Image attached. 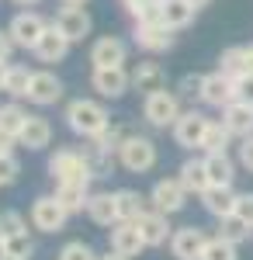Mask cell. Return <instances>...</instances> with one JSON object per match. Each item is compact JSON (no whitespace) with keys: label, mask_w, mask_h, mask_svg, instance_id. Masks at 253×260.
I'll use <instances>...</instances> for the list:
<instances>
[{"label":"cell","mask_w":253,"mask_h":260,"mask_svg":"<svg viewBox=\"0 0 253 260\" xmlns=\"http://www.w3.org/2000/svg\"><path fill=\"white\" fill-rule=\"evenodd\" d=\"M191 4H195V7H205V4H208V0H191Z\"/></svg>","instance_id":"obj_51"},{"label":"cell","mask_w":253,"mask_h":260,"mask_svg":"<svg viewBox=\"0 0 253 260\" xmlns=\"http://www.w3.org/2000/svg\"><path fill=\"white\" fill-rule=\"evenodd\" d=\"M56 24L70 42H83L87 35H90V14H87L83 7H70V4H66V7L56 14Z\"/></svg>","instance_id":"obj_19"},{"label":"cell","mask_w":253,"mask_h":260,"mask_svg":"<svg viewBox=\"0 0 253 260\" xmlns=\"http://www.w3.org/2000/svg\"><path fill=\"white\" fill-rule=\"evenodd\" d=\"M184 201H187V191H184L180 177L156 180L153 191H149V205H153L156 212H163V215H177L184 208Z\"/></svg>","instance_id":"obj_7"},{"label":"cell","mask_w":253,"mask_h":260,"mask_svg":"<svg viewBox=\"0 0 253 260\" xmlns=\"http://www.w3.org/2000/svg\"><path fill=\"white\" fill-rule=\"evenodd\" d=\"M118 163L129 174H146L156 167V142L146 136H125L118 146Z\"/></svg>","instance_id":"obj_2"},{"label":"cell","mask_w":253,"mask_h":260,"mask_svg":"<svg viewBox=\"0 0 253 260\" xmlns=\"http://www.w3.org/2000/svg\"><path fill=\"white\" fill-rule=\"evenodd\" d=\"M136 45L146 52H167L174 45V31L163 21H136Z\"/></svg>","instance_id":"obj_9"},{"label":"cell","mask_w":253,"mask_h":260,"mask_svg":"<svg viewBox=\"0 0 253 260\" xmlns=\"http://www.w3.org/2000/svg\"><path fill=\"white\" fill-rule=\"evenodd\" d=\"M49 174H52L56 184H83V187H87L90 177H94L87 156H80V153H73V149H59L56 156L49 160Z\"/></svg>","instance_id":"obj_3"},{"label":"cell","mask_w":253,"mask_h":260,"mask_svg":"<svg viewBox=\"0 0 253 260\" xmlns=\"http://www.w3.org/2000/svg\"><path fill=\"white\" fill-rule=\"evenodd\" d=\"M90 87L98 90L101 98L118 101L129 87H132V73H129L125 66H94V73H90Z\"/></svg>","instance_id":"obj_6"},{"label":"cell","mask_w":253,"mask_h":260,"mask_svg":"<svg viewBox=\"0 0 253 260\" xmlns=\"http://www.w3.org/2000/svg\"><path fill=\"white\" fill-rule=\"evenodd\" d=\"M4 77H7V62H0V90H4Z\"/></svg>","instance_id":"obj_47"},{"label":"cell","mask_w":253,"mask_h":260,"mask_svg":"<svg viewBox=\"0 0 253 260\" xmlns=\"http://www.w3.org/2000/svg\"><path fill=\"white\" fill-rule=\"evenodd\" d=\"M239 167L253 174V136H246V139H239Z\"/></svg>","instance_id":"obj_40"},{"label":"cell","mask_w":253,"mask_h":260,"mask_svg":"<svg viewBox=\"0 0 253 260\" xmlns=\"http://www.w3.org/2000/svg\"><path fill=\"white\" fill-rule=\"evenodd\" d=\"M205 243H208V236H205L198 225H180L174 236H170V253H174L177 260H201Z\"/></svg>","instance_id":"obj_10"},{"label":"cell","mask_w":253,"mask_h":260,"mask_svg":"<svg viewBox=\"0 0 253 260\" xmlns=\"http://www.w3.org/2000/svg\"><path fill=\"white\" fill-rule=\"evenodd\" d=\"M28 83H31V70H28V66H7L4 90H7L11 98H28Z\"/></svg>","instance_id":"obj_31"},{"label":"cell","mask_w":253,"mask_h":260,"mask_svg":"<svg viewBox=\"0 0 253 260\" xmlns=\"http://www.w3.org/2000/svg\"><path fill=\"white\" fill-rule=\"evenodd\" d=\"M129 59V45L121 39H111V35H104L90 45V62L94 66H125Z\"/></svg>","instance_id":"obj_20"},{"label":"cell","mask_w":253,"mask_h":260,"mask_svg":"<svg viewBox=\"0 0 253 260\" xmlns=\"http://www.w3.org/2000/svg\"><path fill=\"white\" fill-rule=\"evenodd\" d=\"M24 121H28V111H24L21 104H14V101H11V104H0V128H4V132H11V136L18 139Z\"/></svg>","instance_id":"obj_32"},{"label":"cell","mask_w":253,"mask_h":260,"mask_svg":"<svg viewBox=\"0 0 253 260\" xmlns=\"http://www.w3.org/2000/svg\"><path fill=\"white\" fill-rule=\"evenodd\" d=\"M222 125L233 132V139H246L253 136V104L246 101H233L222 108Z\"/></svg>","instance_id":"obj_18"},{"label":"cell","mask_w":253,"mask_h":260,"mask_svg":"<svg viewBox=\"0 0 253 260\" xmlns=\"http://www.w3.org/2000/svg\"><path fill=\"white\" fill-rule=\"evenodd\" d=\"M205 170L212 184H233L236 177V163L229 153H205Z\"/></svg>","instance_id":"obj_26"},{"label":"cell","mask_w":253,"mask_h":260,"mask_svg":"<svg viewBox=\"0 0 253 260\" xmlns=\"http://www.w3.org/2000/svg\"><path fill=\"white\" fill-rule=\"evenodd\" d=\"M14 136H11V132H4V128H0V153H11V149H14Z\"/></svg>","instance_id":"obj_43"},{"label":"cell","mask_w":253,"mask_h":260,"mask_svg":"<svg viewBox=\"0 0 253 260\" xmlns=\"http://www.w3.org/2000/svg\"><path fill=\"white\" fill-rule=\"evenodd\" d=\"M198 7L191 0H163V11H160V21L170 28V31H180V28H187L191 21H195Z\"/></svg>","instance_id":"obj_24"},{"label":"cell","mask_w":253,"mask_h":260,"mask_svg":"<svg viewBox=\"0 0 253 260\" xmlns=\"http://www.w3.org/2000/svg\"><path fill=\"white\" fill-rule=\"evenodd\" d=\"M208 121L201 111H180V118L174 121V142L177 146H184V149H198L201 139H205V128H208Z\"/></svg>","instance_id":"obj_8"},{"label":"cell","mask_w":253,"mask_h":260,"mask_svg":"<svg viewBox=\"0 0 253 260\" xmlns=\"http://www.w3.org/2000/svg\"><path fill=\"white\" fill-rule=\"evenodd\" d=\"M62 98V80L49 70H35L31 73V83H28V101L39 104V108H49Z\"/></svg>","instance_id":"obj_12"},{"label":"cell","mask_w":253,"mask_h":260,"mask_svg":"<svg viewBox=\"0 0 253 260\" xmlns=\"http://www.w3.org/2000/svg\"><path fill=\"white\" fill-rule=\"evenodd\" d=\"M70 45H73V42L66 39V35L59 31V24L52 21V24L42 31V39L35 42V49H31V52H35L42 62H62V59H66V52H70Z\"/></svg>","instance_id":"obj_14"},{"label":"cell","mask_w":253,"mask_h":260,"mask_svg":"<svg viewBox=\"0 0 253 260\" xmlns=\"http://www.w3.org/2000/svg\"><path fill=\"white\" fill-rule=\"evenodd\" d=\"M59 260H98V253H94V246L83 240H70L62 250H59Z\"/></svg>","instance_id":"obj_35"},{"label":"cell","mask_w":253,"mask_h":260,"mask_svg":"<svg viewBox=\"0 0 253 260\" xmlns=\"http://www.w3.org/2000/svg\"><path fill=\"white\" fill-rule=\"evenodd\" d=\"M70 219V212L62 208V201L56 194H42L35 198L31 205V225L39 229V233H62V225Z\"/></svg>","instance_id":"obj_5"},{"label":"cell","mask_w":253,"mask_h":260,"mask_svg":"<svg viewBox=\"0 0 253 260\" xmlns=\"http://www.w3.org/2000/svg\"><path fill=\"white\" fill-rule=\"evenodd\" d=\"M136 225H139V233H142V240H146V246H163V243H170V236H174L167 215L156 212V208H146L136 219Z\"/></svg>","instance_id":"obj_17"},{"label":"cell","mask_w":253,"mask_h":260,"mask_svg":"<svg viewBox=\"0 0 253 260\" xmlns=\"http://www.w3.org/2000/svg\"><path fill=\"white\" fill-rule=\"evenodd\" d=\"M111 250L125 253V257H139V253L146 250V240H142V233H139L136 222L118 219L115 225H111Z\"/></svg>","instance_id":"obj_15"},{"label":"cell","mask_w":253,"mask_h":260,"mask_svg":"<svg viewBox=\"0 0 253 260\" xmlns=\"http://www.w3.org/2000/svg\"><path fill=\"white\" fill-rule=\"evenodd\" d=\"M49 28V21L39 18V14H31V11H24V14H14V21H11V39H14V45L18 49H35V42L42 39V31Z\"/></svg>","instance_id":"obj_11"},{"label":"cell","mask_w":253,"mask_h":260,"mask_svg":"<svg viewBox=\"0 0 253 260\" xmlns=\"http://www.w3.org/2000/svg\"><path fill=\"white\" fill-rule=\"evenodd\" d=\"M121 4H125V11H132V7H136V4H142V0H121Z\"/></svg>","instance_id":"obj_48"},{"label":"cell","mask_w":253,"mask_h":260,"mask_svg":"<svg viewBox=\"0 0 253 260\" xmlns=\"http://www.w3.org/2000/svg\"><path fill=\"white\" fill-rule=\"evenodd\" d=\"M201 260H239V257H236V243L222 240V236H212V240L205 243Z\"/></svg>","instance_id":"obj_34"},{"label":"cell","mask_w":253,"mask_h":260,"mask_svg":"<svg viewBox=\"0 0 253 260\" xmlns=\"http://www.w3.org/2000/svg\"><path fill=\"white\" fill-rule=\"evenodd\" d=\"M56 198L62 201V208L70 212V215H77L87 208V198H90V191L83 187V184H56Z\"/></svg>","instance_id":"obj_29"},{"label":"cell","mask_w":253,"mask_h":260,"mask_svg":"<svg viewBox=\"0 0 253 260\" xmlns=\"http://www.w3.org/2000/svg\"><path fill=\"white\" fill-rule=\"evenodd\" d=\"M142 118L149 121V125H156V128H174V121L180 118V101H177V94H170L167 87L146 94V101H142Z\"/></svg>","instance_id":"obj_4"},{"label":"cell","mask_w":253,"mask_h":260,"mask_svg":"<svg viewBox=\"0 0 253 260\" xmlns=\"http://www.w3.org/2000/svg\"><path fill=\"white\" fill-rule=\"evenodd\" d=\"M66 125H70V132H77L80 139H94V136H101L111 125V115H108V108L101 101L77 98L66 104Z\"/></svg>","instance_id":"obj_1"},{"label":"cell","mask_w":253,"mask_h":260,"mask_svg":"<svg viewBox=\"0 0 253 260\" xmlns=\"http://www.w3.org/2000/svg\"><path fill=\"white\" fill-rule=\"evenodd\" d=\"M218 236L239 246V243H246V240L253 236V222H250V219H243V215H236V212H233V215L218 219Z\"/></svg>","instance_id":"obj_27"},{"label":"cell","mask_w":253,"mask_h":260,"mask_svg":"<svg viewBox=\"0 0 253 260\" xmlns=\"http://www.w3.org/2000/svg\"><path fill=\"white\" fill-rule=\"evenodd\" d=\"M49 142H52V125L45 118H39V115H28V121H24V128H21V136H18V146L39 153Z\"/></svg>","instance_id":"obj_21"},{"label":"cell","mask_w":253,"mask_h":260,"mask_svg":"<svg viewBox=\"0 0 253 260\" xmlns=\"http://www.w3.org/2000/svg\"><path fill=\"white\" fill-rule=\"evenodd\" d=\"M201 101H205L208 108H226V104H233L236 101V80L226 77L222 70L208 73V77H205V87H201Z\"/></svg>","instance_id":"obj_13"},{"label":"cell","mask_w":253,"mask_h":260,"mask_svg":"<svg viewBox=\"0 0 253 260\" xmlns=\"http://www.w3.org/2000/svg\"><path fill=\"white\" fill-rule=\"evenodd\" d=\"M236 215H243V219L253 222V191L239 194V201H236Z\"/></svg>","instance_id":"obj_41"},{"label":"cell","mask_w":253,"mask_h":260,"mask_svg":"<svg viewBox=\"0 0 253 260\" xmlns=\"http://www.w3.org/2000/svg\"><path fill=\"white\" fill-rule=\"evenodd\" d=\"M236 201H239V191H233V184H212L205 194H201V205L205 212L215 215V219H226L236 212Z\"/></svg>","instance_id":"obj_16"},{"label":"cell","mask_w":253,"mask_h":260,"mask_svg":"<svg viewBox=\"0 0 253 260\" xmlns=\"http://www.w3.org/2000/svg\"><path fill=\"white\" fill-rule=\"evenodd\" d=\"M243 62H246V73H253V45H243Z\"/></svg>","instance_id":"obj_44"},{"label":"cell","mask_w":253,"mask_h":260,"mask_svg":"<svg viewBox=\"0 0 253 260\" xmlns=\"http://www.w3.org/2000/svg\"><path fill=\"white\" fill-rule=\"evenodd\" d=\"M18 174H21V163L14 160V153H0V187L14 184Z\"/></svg>","instance_id":"obj_37"},{"label":"cell","mask_w":253,"mask_h":260,"mask_svg":"<svg viewBox=\"0 0 253 260\" xmlns=\"http://www.w3.org/2000/svg\"><path fill=\"white\" fill-rule=\"evenodd\" d=\"M28 233V225L18 212H0V240H11V236H21Z\"/></svg>","instance_id":"obj_36"},{"label":"cell","mask_w":253,"mask_h":260,"mask_svg":"<svg viewBox=\"0 0 253 260\" xmlns=\"http://www.w3.org/2000/svg\"><path fill=\"white\" fill-rule=\"evenodd\" d=\"M177 177H180V184H184V191H187V194H198V198L212 187L208 170H205V160H184L180 170H177Z\"/></svg>","instance_id":"obj_23"},{"label":"cell","mask_w":253,"mask_h":260,"mask_svg":"<svg viewBox=\"0 0 253 260\" xmlns=\"http://www.w3.org/2000/svg\"><path fill=\"white\" fill-rule=\"evenodd\" d=\"M218 70L226 73V77H243L246 73V62H243V45H233V49H226L222 56H218Z\"/></svg>","instance_id":"obj_33"},{"label":"cell","mask_w":253,"mask_h":260,"mask_svg":"<svg viewBox=\"0 0 253 260\" xmlns=\"http://www.w3.org/2000/svg\"><path fill=\"white\" fill-rule=\"evenodd\" d=\"M132 87L142 90V94H153V90H163L167 87V73H163V66L153 59H142L132 70Z\"/></svg>","instance_id":"obj_22"},{"label":"cell","mask_w":253,"mask_h":260,"mask_svg":"<svg viewBox=\"0 0 253 260\" xmlns=\"http://www.w3.org/2000/svg\"><path fill=\"white\" fill-rule=\"evenodd\" d=\"M201 87H205V77L187 73V77L180 80V98H198V101H201Z\"/></svg>","instance_id":"obj_38"},{"label":"cell","mask_w":253,"mask_h":260,"mask_svg":"<svg viewBox=\"0 0 253 260\" xmlns=\"http://www.w3.org/2000/svg\"><path fill=\"white\" fill-rule=\"evenodd\" d=\"M229 139H233V132H229L222 121H208L205 139H201L198 149H205V153H226V149H229Z\"/></svg>","instance_id":"obj_30"},{"label":"cell","mask_w":253,"mask_h":260,"mask_svg":"<svg viewBox=\"0 0 253 260\" xmlns=\"http://www.w3.org/2000/svg\"><path fill=\"white\" fill-rule=\"evenodd\" d=\"M14 4H21V7H31V4H39V0H14Z\"/></svg>","instance_id":"obj_50"},{"label":"cell","mask_w":253,"mask_h":260,"mask_svg":"<svg viewBox=\"0 0 253 260\" xmlns=\"http://www.w3.org/2000/svg\"><path fill=\"white\" fill-rule=\"evenodd\" d=\"M115 208H118V219L136 222L139 215L146 212V198H142L139 191H129V187H121V191H115Z\"/></svg>","instance_id":"obj_28"},{"label":"cell","mask_w":253,"mask_h":260,"mask_svg":"<svg viewBox=\"0 0 253 260\" xmlns=\"http://www.w3.org/2000/svg\"><path fill=\"white\" fill-rule=\"evenodd\" d=\"M98 260H132V257H125V253H118V250H108V253L98 257Z\"/></svg>","instance_id":"obj_45"},{"label":"cell","mask_w":253,"mask_h":260,"mask_svg":"<svg viewBox=\"0 0 253 260\" xmlns=\"http://www.w3.org/2000/svg\"><path fill=\"white\" fill-rule=\"evenodd\" d=\"M0 260H11V253H7V243L0 240Z\"/></svg>","instance_id":"obj_46"},{"label":"cell","mask_w":253,"mask_h":260,"mask_svg":"<svg viewBox=\"0 0 253 260\" xmlns=\"http://www.w3.org/2000/svg\"><path fill=\"white\" fill-rule=\"evenodd\" d=\"M11 52H14V39H11V31H0V62L11 59Z\"/></svg>","instance_id":"obj_42"},{"label":"cell","mask_w":253,"mask_h":260,"mask_svg":"<svg viewBox=\"0 0 253 260\" xmlns=\"http://www.w3.org/2000/svg\"><path fill=\"white\" fill-rule=\"evenodd\" d=\"M62 4H70V7H83L87 0H62Z\"/></svg>","instance_id":"obj_49"},{"label":"cell","mask_w":253,"mask_h":260,"mask_svg":"<svg viewBox=\"0 0 253 260\" xmlns=\"http://www.w3.org/2000/svg\"><path fill=\"white\" fill-rule=\"evenodd\" d=\"M90 222H98V225H115L118 222V208H115V194H108V191H94L90 198H87V208H83Z\"/></svg>","instance_id":"obj_25"},{"label":"cell","mask_w":253,"mask_h":260,"mask_svg":"<svg viewBox=\"0 0 253 260\" xmlns=\"http://www.w3.org/2000/svg\"><path fill=\"white\" fill-rule=\"evenodd\" d=\"M236 101H246V104H253V73L236 77Z\"/></svg>","instance_id":"obj_39"}]
</instances>
